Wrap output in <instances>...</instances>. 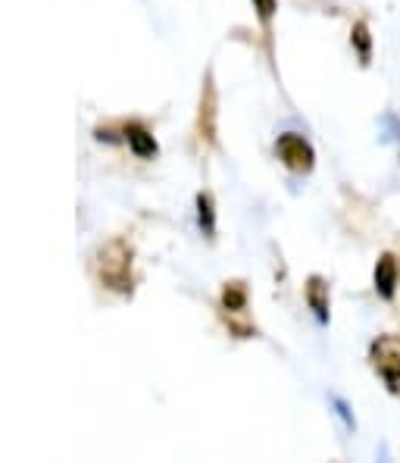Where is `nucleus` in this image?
<instances>
[{"label": "nucleus", "mask_w": 400, "mask_h": 463, "mask_svg": "<svg viewBox=\"0 0 400 463\" xmlns=\"http://www.w3.org/2000/svg\"><path fill=\"white\" fill-rule=\"evenodd\" d=\"M98 276L107 288L113 291H132V248H128L122 238L110 241L98 254Z\"/></svg>", "instance_id": "obj_1"}, {"label": "nucleus", "mask_w": 400, "mask_h": 463, "mask_svg": "<svg viewBox=\"0 0 400 463\" xmlns=\"http://www.w3.org/2000/svg\"><path fill=\"white\" fill-rule=\"evenodd\" d=\"M275 154L291 173H313L316 166V151L303 135L297 132H282L279 141H275Z\"/></svg>", "instance_id": "obj_2"}, {"label": "nucleus", "mask_w": 400, "mask_h": 463, "mask_svg": "<svg viewBox=\"0 0 400 463\" xmlns=\"http://www.w3.org/2000/svg\"><path fill=\"white\" fill-rule=\"evenodd\" d=\"M372 285H376V295L391 301L397 295L400 285V260L395 254H382L376 260V272H372Z\"/></svg>", "instance_id": "obj_3"}, {"label": "nucleus", "mask_w": 400, "mask_h": 463, "mask_svg": "<svg viewBox=\"0 0 400 463\" xmlns=\"http://www.w3.org/2000/svg\"><path fill=\"white\" fill-rule=\"evenodd\" d=\"M303 295H307V304L310 310L316 313L320 323H329V282L322 276H310L307 285H303Z\"/></svg>", "instance_id": "obj_4"}, {"label": "nucleus", "mask_w": 400, "mask_h": 463, "mask_svg": "<svg viewBox=\"0 0 400 463\" xmlns=\"http://www.w3.org/2000/svg\"><path fill=\"white\" fill-rule=\"evenodd\" d=\"M126 141H128V147H132V154L141 156V160H147V156L157 154V138H153L144 126H138V122L126 126Z\"/></svg>", "instance_id": "obj_5"}, {"label": "nucleus", "mask_w": 400, "mask_h": 463, "mask_svg": "<svg viewBox=\"0 0 400 463\" xmlns=\"http://www.w3.org/2000/svg\"><path fill=\"white\" fill-rule=\"evenodd\" d=\"M216 91H213V76H207V88H203L200 100V138L213 141L216 138Z\"/></svg>", "instance_id": "obj_6"}, {"label": "nucleus", "mask_w": 400, "mask_h": 463, "mask_svg": "<svg viewBox=\"0 0 400 463\" xmlns=\"http://www.w3.org/2000/svg\"><path fill=\"white\" fill-rule=\"evenodd\" d=\"M198 222H200V232L207 238L216 235V207H213V194H198Z\"/></svg>", "instance_id": "obj_7"}, {"label": "nucleus", "mask_w": 400, "mask_h": 463, "mask_svg": "<svg viewBox=\"0 0 400 463\" xmlns=\"http://www.w3.org/2000/svg\"><path fill=\"white\" fill-rule=\"evenodd\" d=\"M376 370L378 376L385 379L391 394H400V357H378L376 360Z\"/></svg>", "instance_id": "obj_8"}, {"label": "nucleus", "mask_w": 400, "mask_h": 463, "mask_svg": "<svg viewBox=\"0 0 400 463\" xmlns=\"http://www.w3.org/2000/svg\"><path fill=\"white\" fill-rule=\"evenodd\" d=\"M222 307L228 313H244L247 310V288L244 282H228L226 291H222Z\"/></svg>", "instance_id": "obj_9"}, {"label": "nucleus", "mask_w": 400, "mask_h": 463, "mask_svg": "<svg viewBox=\"0 0 400 463\" xmlns=\"http://www.w3.org/2000/svg\"><path fill=\"white\" fill-rule=\"evenodd\" d=\"M350 44L357 47V53H360V63L366 66L372 60V35H369V25L366 23H357L354 32H350Z\"/></svg>", "instance_id": "obj_10"}, {"label": "nucleus", "mask_w": 400, "mask_h": 463, "mask_svg": "<svg viewBox=\"0 0 400 463\" xmlns=\"http://www.w3.org/2000/svg\"><path fill=\"white\" fill-rule=\"evenodd\" d=\"M331 407H335V413L344 420V426H348V429H354V426H357V420H354V413H350L348 401H341V398H331Z\"/></svg>", "instance_id": "obj_11"}, {"label": "nucleus", "mask_w": 400, "mask_h": 463, "mask_svg": "<svg viewBox=\"0 0 400 463\" xmlns=\"http://www.w3.org/2000/svg\"><path fill=\"white\" fill-rule=\"evenodd\" d=\"M254 6H256V13H260L263 23H269V19H273V13H275V0H254Z\"/></svg>", "instance_id": "obj_12"}]
</instances>
